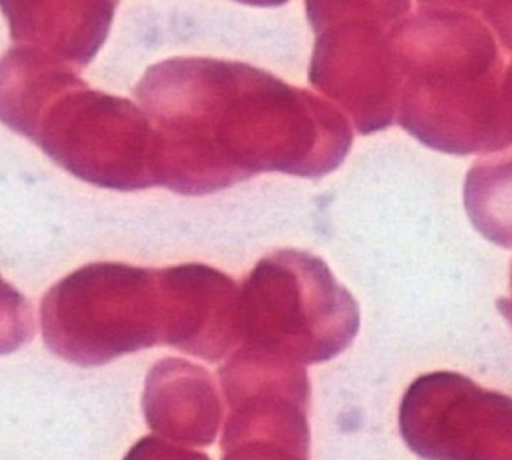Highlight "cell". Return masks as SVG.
<instances>
[{"instance_id":"obj_1","label":"cell","mask_w":512,"mask_h":460,"mask_svg":"<svg viewBox=\"0 0 512 460\" xmlns=\"http://www.w3.org/2000/svg\"><path fill=\"white\" fill-rule=\"evenodd\" d=\"M153 128L155 186L204 196L259 173L326 177L353 146L338 108L248 63L171 58L135 87Z\"/></svg>"},{"instance_id":"obj_2","label":"cell","mask_w":512,"mask_h":460,"mask_svg":"<svg viewBox=\"0 0 512 460\" xmlns=\"http://www.w3.org/2000/svg\"><path fill=\"white\" fill-rule=\"evenodd\" d=\"M495 31L460 11L421 9L394 33L398 123L424 146L484 155L511 146V63Z\"/></svg>"},{"instance_id":"obj_3","label":"cell","mask_w":512,"mask_h":460,"mask_svg":"<svg viewBox=\"0 0 512 460\" xmlns=\"http://www.w3.org/2000/svg\"><path fill=\"white\" fill-rule=\"evenodd\" d=\"M241 345L293 365L333 360L360 329V308L309 252L263 257L239 288Z\"/></svg>"},{"instance_id":"obj_4","label":"cell","mask_w":512,"mask_h":460,"mask_svg":"<svg viewBox=\"0 0 512 460\" xmlns=\"http://www.w3.org/2000/svg\"><path fill=\"white\" fill-rule=\"evenodd\" d=\"M40 326L45 345L81 367L166 344L162 270L124 263L83 266L45 293Z\"/></svg>"},{"instance_id":"obj_5","label":"cell","mask_w":512,"mask_h":460,"mask_svg":"<svg viewBox=\"0 0 512 460\" xmlns=\"http://www.w3.org/2000/svg\"><path fill=\"white\" fill-rule=\"evenodd\" d=\"M20 135L92 186L157 187L150 119L130 99L89 89L78 71L69 72L40 103Z\"/></svg>"},{"instance_id":"obj_6","label":"cell","mask_w":512,"mask_h":460,"mask_svg":"<svg viewBox=\"0 0 512 460\" xmlns=\"http://www.w3.org/2000/svg\"><path fill=\"white\" fill-rule=\"evenodd\" d=\"M315 31L309 81L333 99L363 135L396 119L394 33L412 0H304Z\"/></svg>"},{"instance_id":"obj_7","label":"cell","mask_w":512,"mask_h":460,"mask_svg":"<svg viewBox=\"0 0 512 460\" xmlns=\"http://www.w3.org/2000/svg\"><path fill=\"white\" fill-rule=\"evenodd\" d=\"M511 398L457 372H432L408 387L399 425L424 460H512Z\"/></svg>"},{"instance_id":"obj_8","label":"cell","mask_w":512,"mask_h":460,"mask_svg":"<svg viewBox=\"0 0 512 460\" xmlns=\"http://www.w3.org/2000/svg\"><path fill=\"white\" fill-rule=\"evenodd\" d=\"M229 416L221 448L274 439L309 453V381L301 365L239 345L220 369Z\"/></svg>"},{"instance_id":"obj_9","label":"cell","mask_w":512,"mask_h":460,"mask_svg":"<svg viewBox=\"0 0 512 460\" xmlns=\"http://www.w3.org/2000/svg\"><path fill=\"white\" fill-rule=\"evenodd\" d=\"M168 295L166 345L216 363L241 344L239 286L212 266L162 268Z\"/></svg>"},{"instance_id":"obj_10","label":"cell","mask_w":512,"mask_h":460,"mask_svg":"<svg viewBox=\"0 0 512 460\" xmlns=\"http://www.w3.org/2000/svg\"><path fill=\"white\" fill-rule=\"evenodd\" d=\"M119 0H0L9 35L76 69L105 44Z\"/></svg>"},{"instance_id":"obj_11","label":"cell","mask_w":512,"mask_h":460,"mask_svg":"<svg viewBox=\"0 0 512 460\" xmlns=\"http://www.w3.org/2000/svg\"><path fill=\"white\" fill-rule=\"evenodd\" d=\"M142 408L151 430L175 443L209 446L220 432V394L211 372L196 363H157L146 378Z\"/></svg>"},{"instance_id":"obj_12","label":"cell","mask_w":512,"mask_h":460,"mask_svg":"<svg viewBox=\"0 0 512 460\" xmlns=\"http://www.w3.org/2000/svg\"><path fill=\"white\" fill-rule=\"evenodd\" d=\"M35 311L0 275V354H11L35 338Z\"/></svg>"},{"instance_id":"obj_13","label":"cell","mask_w":512,"mask_h":460,"mask_svg":"<svg viewBox=\"0 0 512 460\" xmlns=\"http://www.w3.org/2000/svg\"><path fill=\"white\" fill-rule=\"evenodd\" d=\"M419 6L480 17L495 31L505 49L511 51V0H419Z\"/></svg>"},{"instance_id":"obj_14","label":"cell","mask_w":512,"mask_h":460,"mask_svg":"<svg viewBox=\"0 0 512 460\" xmlns=\"http://www.w3.org/2000/svg\"><path fill=\"white\" fill-rule=\"evenodd\" d=\"M223 460H308L309 453L274 439H245L223 446Z\"/></svg>"},{"instance_id":"obj_15","label":"cell","mask_w":512,"mask_h":460,"mask_svg":"<svg viewBox=\"0 0 512 460\" xmlns=\"http://www.w3.org/2000/svg\"><path fill=\"white\" fill-rule=\"evenodd\" d=\"M124 460H211L205 453L187 450L184 446L162 441L155 435L142 437L139 443L133 446Z\"/></svg>"},{"instance_id":"obj_16","label":"cell","mask_w":512,"mask_h":460,"mask_svg":"<svg viewBox=\"0 0 512 460\" xmlns=\"http://www.w3.org/2000/svg\"><path fill=\"white\" fill-rule=\"evenodd\" d=\"M241 4H247V6H254V8H277V6H283L288 0H236Z\"/></svg>"}]
</instances>
